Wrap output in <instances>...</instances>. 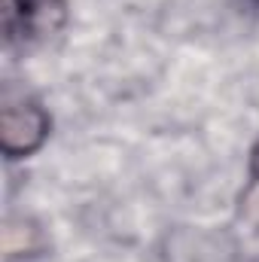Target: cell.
Returning a JSON list of instances; mask_svg holds the SVG:
<instances>
[{
	"label": "cell",
	"mask_w": 259,
	"mask_h": 262,
	"mask_svg": "<svg viewBox=\"0 0 259 262\" xmlns=\"http://www.w3.org/2000/svg\"><path fill=\"white\" fill-rule=\"evenodd\" d=\"M64 21V0H3L6 40L31 43L52 34Z\"/></svg>",
	"instance_id": "cell-2"
},
{
	"label": "cell",
	"mask_w": 259,
	"mask_h": 262,
	"mask_svg": "<svg viewBox=\"0 0 259 262\" xmlns=\"http://www.w3.org/2000/svg\"><path fill=\"white\" fill-rule=\"evenodd\" d=\"M241 204H244V216L259 226V143L250 152V186L241 198Z\"/></svg>",
	"instance_id": "cell-3"
},
{
	"label": "cell",
	"mask_w": 259,
	"mask_h": 262,
	"mask_svg": "<svg viewBox=\"0 0 259 262\" xmlns=\"http://www.w3.org/2000/svg\"><path fill=\"white\" fill-rule=\"evenodd\" d=\"M253 3H256V6H259V0H253Z\"/></svg>",
	"instance_id": "cell-4"
},
{
	"label": "cell",
	"mask_w": 259,
	"mask_h": 262,
	"mask_svg": "<svg viewBox=\"0 0 259 262\" xmlns=\"http://www.w3.org/2000/svg\"><path fill=\"white\" fill-rule=\"evenodd\" d=\"M49 134V113L37 104V101H3L0 110V146L9 159H21L31 156L43 146Z\"/></svg>",
	"instance_id": "cell-1"
}]
</instances>
